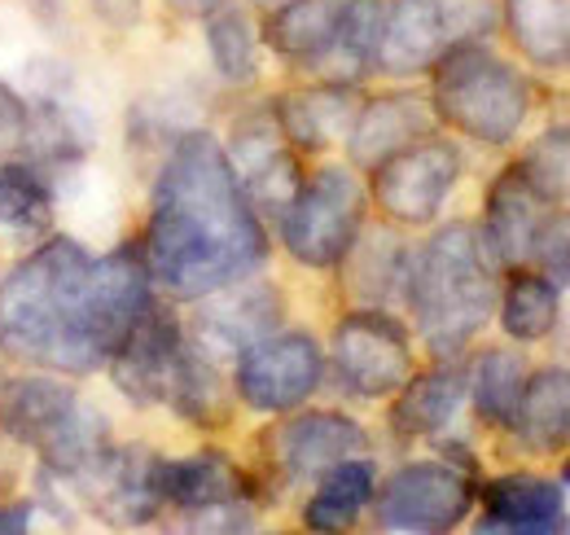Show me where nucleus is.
Here are the masks:
<instances>
[{
  "instance_id": "1",
  "label": "nucleus",
  "mask_w": 570,
  "mask_h": 535,
  "mask_svg": "<svg viewBox=\"0 0 570 535\" xmlns=\"http://www.w3.org/2000/svg\"><path fill=\"white\" fill-rule=\"evenodd\" d=\"M149 303L154 276L141 246L88 255L75 237H49L0 276V351L83 378L110 364Z\"/></svg>"
},
{
  "instance_id": "2",
  "label": "nucleus",
  "mask_w": 570,
  "mask_h": 535,
  "mask_svg": "<svg viewBox=\"0 0 570 535\" xmlns=\"http://www.w3.org/2000/svg\"><path fill=\"white\" fill-rule=\"evenodd\" d=\"M141 251L154 285L171 299H203L264 268V220L212 133H185L171 145L154 181Z\"/></svg>"
},
{
  "instance_id": "3",
  "label": "nucleus",
  "mask_w": 570,
  "mask_h": 535,
  "mask_svg": "<svg viewBox=\"0 0 570 535\" xmlns=\"http://www.w3.org/2000/svg\"><path fill=\"white\" fill-rule=\"evenodd\" d=\"M497 260L465 220L443 224L409 264L404 303L439 360L461 356L497 312Z\"/></svg>"
},
{
  "instance_id": "4",
  "label": "nucleus",
  "mask_w": 570,
  "mask_h": 535,
  "mask_svg": "<svg viewBox=\"0 0 570 535\" xmlns=\"http://www.w3.org/2000/svg\"><path fill=\"white\" fill-rule=\"evenodd\" d=\"M0 430L31 448L40 466L58 478H79L97 466L110 448V426L92 403L79 400L71 382L53 373L18 378L0 391Z\"/></svg>"
},
{
  "instance_id": "5",
  "label": "nucleus",
  "mask_w": 570,
  "mask_h": 535,
  "mask_svg": "<svg viewBox=\"0 0 570 535\" xmlns=\"http://www.w3.org/2000/svg\"><path fill=\"white\" fill-rule=\"evenodd\" d=\"M430 110L479 145H509L531 115V84L483 45H461L434 62Z\"/></svg>"
},
{
  "instance_id": "6",
  "label": "nucleus",
  "mask_w": 570,
  "mask_h": 535,
  "mask_svg": "<svg viewBox=\"0 0 570 535\" xmlns=\"http://www.w3.org/2000/svg\"><path fill=\"white\" fill-rule=\"evenodd\" d=\"M497 22V0H391L377 40V70L422 75L461 45H483Z\"/></svg>"
},
{
  "instance_id": "7",
  "label": "nucleus",
  "mask_w": 570,
  "mask_h": 535,
  "mask_svg": "<svg viewBox=\"0 0 570 535\" xmlns=\"http://www.w3.org/2000/svg\"><path fill=\"white\" fill-rule=\"evenodd\" d=\"M368 194L356 172L321 167L312 172L294 202L282 211V246L303 268H338L364 233Z\"/></svg>"
},
{
  "instance_id": "8",
  "label": "nucleus",
  "mask_w": 570,
  "mask_h": 535,
  "mask_svg": "<svg viewBox=\"0 0 570 535\" xmlns=\"http://www.w3.org/2000/svg\"><path fill=\"white\" fill-rule=\"evenodd\" d=\"M474 509L470 469L456 461H413L400 466L373 492V518L382 532L439 535L465 523Z\"/></svg>"
},
{
  "instance_id": "9",
  "label": "nucleus",
  "mask_w": 570,
  "mask_h": 535,
  "mask_svg": "<svg viewBox=\"0 0 570 535\" xmlns=\"http://www.w3.org/2000/svg\"><path fill=\"white\" fill-rule=\"evenodd\" d=\"M321 378H325V347L303 330H285V334L273 330L237 356L233 391L246 408L282 417L312 400Z\"/></svg>"
},
{
  "instance_id": "10",
  "label": "nucleus",
  "mask_w": 570,
  "mask_h": 535,
  "mask_svg": "<svg viewBox=\"0 0 570 535\" xmlns=\"http://www.w3.org/2000/svg\"><path fill=\"white\" fill-rule=\"evenodd\" d=\"M330 360L352 396L386 400L413 373V338L386 308H356L334 325Z\"/></svg>"
},
{
  "instance_id": "11",
  "label": "nucleus",
  "mask_w": 570,
  "mask_h": 535,
  "mask_svg": "<svg viewBox=\"0 0 570 535\" xmlns=\"http://www.w3.org/2000/svg\"><path fill=\"white\" fill-rule=\"evenodd\" d=\"M456 181H461V154L439 136H422L373 167V202L391 224L422 228L439 220Z\"/></svg>"
},
{
  "instance_id": "12",
  "label": "nucleus",
  "mask_w": 570,
  "mask_h": 535,
  "mask_svg": "<svg viewBox=\"0 0 570 535\" xmlns=\"http://www.w3.org/2000/svg\"><path fill=\"white\" fill-rule=\"evenodd\" d=\"M185 351H189V334L176 321V312L149 303L141 321L115 347L106 369H110V378H115L124 400H132L137 408H154V403L171 400V387L180 378Z\"/></svg>"
},
{
  "instance_id": "13",
  "label": "nucleus",
  "mask_w": 570,
  "mask_h": 535,
  "mask_svg": "<svg viewBox=\"0 0 570 535\" xmlns=\"http://www.w3.org/2000/svg\"><path fill=\"white\" fill-rule=\"evenodd\" d=\"M194 303H198V312L189 325V342L212 360H228V356L237 360L250 342H259L282 325V294H277V285L259 281L255 272L219 285Z\"/></svg>"
},
{
  "instance_id": "14",
  "label": "nucleus",
  "mask_w": 570,
  "mask_h": 535,
  "mask_svg": "<svg viewBox=\"0 0 570 535\" xmlns=\"http://www.w3.org/2000/svg\"><path fill=\"white\" fill-rule=\"evenodd\" d=\"M273 466L289 483H316L325 469L368 453V435L347 412H298L264 435Z\"/></svg>"
},
{
  "instance_id": "15",
  "label": "nucleus",
  "mask_w": 570,
  "mask_h": 535,
  "mask_svg": "<svg viewBox=\"0 0 570 535\" xmlns=\"http://www.w3.org/2000/svg\"><path fill=\"white\" fill-rule=\"evenodd\" d=\"M158 453L128 444V448H106V457L88 474H79L75 483L83 487V496L92 500V509L110 523V527H145L158 518L163 496H158Z\"/></svg>"
},
{
  "instance_id": "16",
  "label": "nucleus",
  "mask_w": 570,
  "mask_h": 535,
  "mask_svg": "<svg viewBox=\"0 0 570 535\" xmlns=\"http://www.w3.org/2000/svg\"><path fill=\"white\" fill-rule=\"evenodd\" d=\"M479 532L488 535H558L570 532L567 487L540 474H504L483 487Z\"/></svg>"
},
{
  "instance_id": "17",
  "label": "nucleus",
  "mask_w": 570,
  "mask_h": 535,
  "mask_svg": "<svg viewBox=\"0 0 570 535\" xmlns=\"http://www.w3.org/2000/svg\"><path fill=\"white\" fill-rule=\"evenodd\" d=\"M549 202L531 189V181L522 176V167H504L492 189H488V211H483V246L492 251L500 268H522L531 260L535 233L544 224Z\"/></svg>"
},
{
  "instance_id": "18",
  "label": "nucleus",
  "mask_w": 570,
  "mask_h": 535,
  "mask_svg": "<svg viewBox=\"0 0 570 535\" xmlns=\"http://www.w3.org/2000/svg\"><path fill=\"white\" fill-rule=\"evenodd\" d=\"M434 128V110L426 97L417 93H391V97H373L356 110V124L347 133L352 163L373 172L377 163H386L391 154H400L404 145L422 140Z\"/></svg>"
},
{
  "instance_id": "19",
  "label": "nucleus",
  "mask_w": 570,
  "mask_h": 535,
  "mask_svg": "<svg viewBox=\"0 0 570 535\" xmlns=\"http://www.w3.org/2000/svg\"><path fill=\"white\" fill-rule=\"evenodd\" d=\"M356 110L360 106L352 84H330V79L316 88H303V93H285L273 101L277 128L298 154H316V149L343 140L356 124Z\"/></svg>"
},
{
  "instance_id": "20",
  "label": "nucleus",
  "mask_w": 570,
  "mask_h": 535,
  "mask_svg": "<svg viewBox=\"0 0 570 535\" xmlns=\"http://www.w3.org/2000/svg\"><path fill=\"white\" fill-rule=\"evenodd\" d=\"M347 9H352V0H285L273 9L268 27H264V45L285 62L312 70L334 49V40L347 22Z\"/></svg>"
},
{
  "instance_id": "21",
  "label": "nucleus",
  "mask_w": 570,
  "mask_h": 535,
  "mask_svg": "<svg viewBox=\"0 0 570 535\" xmlns=\"http://www.w3.org/2000/svg\"><path fill=\"white\" fill-rule=\"evenodd\" d=\"M509 435L531 457H558L570 448V369H540L527 373L522 400L513 412Z\"/></svg>"
},
{
  "instance_id": "22",
  "label": "nucleus",
  "mask_w": 570,
  "mask_h": 535,
  "mask_svg": "<svg viewBox=\"0 0 570 535\" xmlns=\"http://www.w3.org/2000/svg\"><path fill=\"white\" fill-rule=\"evenodd\" d=\"M154 478H158L163 505H176L185 514L224 505V500H246V474L219 448H203L194 457H158Z\"/></svg>"
},
{
  "instance_id": "23",
  "label": "nucleus",
  "mask_w": 570,
  "mask_h": 535,
  "mask_svg": "<svg viewBox=\"0 0 570 535\" xmlns=\"http://www.w3.org/2000/svg\"><path fill=\"white\" fill-rule=\"evenodd\" d=\"M88 149H92V124L79 106L62 97H40L36 106H27V136L18 158L36 163L49 181L67 167H79Z\"/></svg>"
},
{
  "instance_id": "24",
  "label": "nucleus",
  "mask_w": 570,
  "mask_h": 535,
  "mask_svg": "<svg viewBox=\"0 0 570 535\" xmlns=\"http://www.w3.org/2000/svg\"><path fill=\"white\" fill-rule=\"evenodd\" d=\"M461 403H465V369L443 360L426 373H409V382L395 391L391 403V426L404 439H430L443 426H452Z\"/></svg>"
},
{
  "instance_id": "25",
  "label": "nucleus",
  "mask_w": 570,
  "mask_h": 535,
  "mask_svg": "<svg viewBox=\"0 0 570 535\" xmlns=\"http://www.w3.org/2000/svg\"><path fill=\"white\" fill-rule=\"evenodd\" d=\"M373 492H377L373 461H364V457L338 461L316 478V492L303 505V527L307 532H347V527H356L360 514L373 505Z\"/></svg>"
},
{
  "instance_id": "26",
  "label": "nucleus",
  "mask_w": 570,
  "mask_h": 535,
  "mask_svg": "<svg viewBox=\"0 0 570 535\" xmlns=\"http://www.w3.org/2000/svg\"><path fill=\"white\" fill-rule=\"evenodd\" d=\"M504 31L513 49L535 67H562L570 58V0H504Z\"/></svg>"
},
{
  "instance_id": "27",
  "label": "nucleus",
  "mask_w": 570,
  "mask_h": 535,
  "mask_svg": "<svg viewBox=\"0 0 570 535\" xmlns=\"http://www.w3.org/2000/svg\"><path fill=\"white\" fill-rule=\"evenodd\" d=\"M522 387H527V364H522L518 351H504V347L479 351L465 369V400L474 403L479 421L492 426V430L513 426Z\"/></svg>"
},
{
  "instance_id": "28",
  "label": "nucleus",
  "mask_w": 570,
  "mask_h": 535,
  "mask_svg": "<svg viewBox=\"0 0 570 535\" xmlns=\"http://www.w3.org/2000/svg\"><path fill=\"white\" fill-rule=\"evenodd\" d=\"M500 330L513 342H540L558 330L562 317V290L544 272H518L509 276L500 294Z\"/></svg>"
},
{
  "instance_id": "29",
  "label": "nucleus",
  "mask_w": 570,
  "mask_h": 535,
  "mask_svg": "<svg viewBox=\"0 0 570 535\" xmlns=\"http://www.w3.org/2000/svg\"><path fill=\"white\" fill-rule=\"evenodd\" d=\"M382 18H386V4L382 0H352L347 9V22L334 40V49L316 62V75L330 79V84H356L360 75L377 67V40H382Z\"/></svg>"
},
{
  "instance_id": "30",
  "label": "nucleus",
  "mask_w": 570,
  "mask_h": 535,
  "mask_svg": "<svg viewBox=\"0 0 570 535\" xmlns=\"http://www.w3.org/2000/svg\"><path fill=\"white\" fill-rule=\"evenodd\" d=\"M53 181L27 158H0V228L45 233L53 220Z\"/></svg>"
},
{
  "instance_id": "31",
  "label": "nucleus",
  "mask_w": 570,
  "mask_h": 535,
  "mask_svg": "<svg viewBox=\"0 0 570 535\" xmlns=\"http://www.w3.org/2000/svg\"><path fill=\"white\" fill-rule=\"evenodd\" d=\"M167 408H171L180 421H189V426H224L228 412H233V400H228V387H224V378H219V360L203 356V351L189 342Z\"/></svg>"
},
{
  "instance_id": "32",
  "label": "nucleus",
  "mask_w": 570,
  "mask_h": 535,
  "mask_svg": "<svg viewBox=\"0 0 570 535\" xmlns=\"http://www.w3.org/2000/svg\"><path fill=\"white\" fill-rule=\"evenodd\" d=\"M207 49L212 67L224 84H250L259 75V31L246 9L224 4L207 13Z\"/></svg>"
},
{
  "instance_id": "33",
  "label": "nucleus",
  "mask_w": 570,
  "mask_h": 535,
  "mask_svg": "<svg viewBox=\"0 0 570 535\" xmlns=\"http://www.w3.org/2000/svg\"><path fill=\"white\" fill-rule=\"evenodd\" d=\"M347 260H360V272H356V281H352L360 294H368L373 303H386L391 294L404 299L413 251H404L391 233H373V237L360 233L356 246L347 251Z\"/></svg>"
},
{
  "instance_id": "34",
  "label": "nucleus",
  "mask_w": 570,
  "mask_h": 535,
  "mask_svg": "<svg viewBox=\"0 0 570 535\" xmlns=\"http://www.w3.org/2000/svg\"><path fill=\"white\" fill-rule=\"evenodd\" d=\"M518 167L544 202H570V119L535 136Z\"/></svg>"
},
{
  "instance_id": "35",
  "label": "nucleus",
  "mask_w": 570,
  "mask_h": 535,
  "mask_svg": "<svg viewBox=\"0 0 570 535\" xmlns=\"http://www.w3.org/2000/svg\"><path fill=\"white\" fill-rule=\"evenodd\" d=\"M531 264L540 268L558 290L570 285V211H553L544 215L535 246H531Z\"/></svg>"
},
{
  "instance_id": "36",
  "label": "nucleus",
  "mask_w": 570,
  "mask_h": 535,
  "mask_svg": "<svg viewBox=\"0 0 570 535\" xmlns=\"http://www.w3.org/2000/svg\"><path fill=\"white\" fill-rule=\"evenodd\" d=\"M27 136V101L0 79V158H13Z\"/></svg>"
},
{
  "instance_id": "37",
  "label": "nucleus",
  "mask_w": 570,
  "mask_h": 535,
  "mask_svg": "<svg viewBox=\"0 0 570 535\" xmlns=\"http://www.w3.org/2000/svg\"><path fill=\"white\" fill-rule=\"evenodd\" d=\"M92 13L110 31H132L141 22V0H92Z\"/></svg>"
},
{
  "instance_id": "38",
  "label": "nucleus",
  "mask_w": 570,
  "mask_h": 535,
  "mask_svg": "<svg viewBox=\"0 0 570 535\" xmlns=\"http://www.w3.org/2000/svg\"><path fill=\"white\" fill-rule=\"evenodd\" d=\"M31 527V505L22 500H4L0 505V535H18Z\"/></svg>"
},
{
  "instance_id": "39",
  "label": "nucleus",
  "mask_w": 570,
  "mask_h": 535,
  "mask_svg": "<svg viewBox=\"0 0 570 535\" xmlns=\"http://www.w3.org/2000/svg\"><path fill=\"white\" fill-rule=\"evenodd\" d=\"M180 18H207L215 9H224V4H233V0H167Z\"/></svg>"
},
{
  "instance_id": "40",
  "label": "nucleus",
  "mask_w": 570,
  "mask_h": 535,
  "mask_svg": "<svg viewBox=\"0 0 570 535\" xmlns=\"http://www.w3.org/2000/svg\"><path fill=\"white\" fill-rule=\"evenodd\" d=\"M558 483H562V487H570V461L562 466V478H558Z\"/></svg>"
},
{
  "instance_id": "41",
  "label": "nucleus",
  "mask_w": 570,
  "mask_h": 535,
  "mask_svg": "<svg viewBox=\"0 0 570 535\" xmlns=\"http://www.w3.org/2000/svg\"><path fill=\"white\" fill-rule=\"evenodd\" d=\"M255 4H268V9H277V4H285V0H255Z\"/></svg>"
},
{
  "instance_id": "42",
  "label": "nucleus",
  "mask_w": 570,
  "mask_h": 535,
  "mask_svg": "<svg viewBox=\"0 0 570 535\" xmlns=\"http://www.w3.org/2000/svg\"><path fill=\"white\" fill-rule=\"evenodd\" d=\"M567 62H570V58H567Z\"/></svg>"
}]
</instances>
